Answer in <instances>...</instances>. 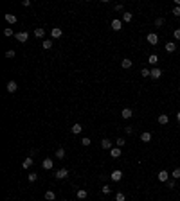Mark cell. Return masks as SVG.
Here are the masks:
<instances>
[{
    "instance_id": "cell-5",
    "label": "cell",
    "mask_w": 180,
    "mask_h": 201,
    "mask_svg": "<svg viewBox=\"0 0 180 201\" xmlns=\"http://www.w3.org/2000/svg\"><path fill=\"white\" fill-rule=\"evenodd\" d=\"M123 29V20H112V31H121Z\"/></svg>"
},
{
    "instance_id": "cell-41",
    "label": "cell",
    "mask_w": 180,
    "mask_h": 201,
    "mask_svg": "<svg viewBox=\"0 0 180 201\" xmlns=\"http://www.w3.org/2000/svg\"><path fill=\"white\" fill-rule=\"evenodd\" d=\"M113 9H115V11H117V13H119V11H123V6H121V4H117V6H115Z\"/></svg>"
},
{
    "instance_id": "cell-15",
    "label": "cell",
    "mask_w": 180,
    "mask_h": 201,
    "mask_svg": "<svg viewBox=\"0 0 180 201\" xmlns=\"http://www.w3.org/2000/svg\"><path fill=\"white\" fill-rule=\"evenodd\" d=\"M169 179V172L167 171H160L158 172V182H167Z\"/></svg>"
},
{
    "instance_id": "cell-24",
    "label": "cell",
    "mask_w": 180,
    "mask_h": 201,
    "mask_svg": "<svg viewBox=\"0 0 180 201\" xmlns=\"http://www.w3.org/2000/svg\"><path fill=\"white\" fill-rule=\"evenodd\" d=\"M4 18H6L7 24H16V16H15V15H6Z\"/></svg>"
},
{
    "instance_id": "cell-35",
    "label": "cell",
    "mask_w": 180,
    "mask_h": 201,
    "mask_svg": "<svg viewBox=\"0 0 180 201\" xmlns=\"http://www.w3.org/2000/svg\"><path fill=\"white\" fill-rule=\"evenodd\" d=\"M162 24H164V18H157V20H155V25H157V27H160Z\"/></svg>"
},
{
    "instance_id": "cell-29",
    "label": "cell",
    "mask_w": 180,
    "mask_h": 201,
    "mask_svg": "<svg viewBox=\"0 0 180 201\" xmlns=\"http://www.w3.org/2000/svg\"><path fill=\"white\" fill-rule=\"evenodd\" d=\"M115 144H117V147H124V145H126V140L123 138V136H119V138H117V142H115Z\"/></svg>"
},
{
    "instance_id": "cell-38",
    "label": "cell",
    "mask_w": 180,
    "mask_h": 201,
    "mask_svg": "<svg viewBox=\"0 0 180 201\" xmlns=\"http://www.w3.org/2000/svg\"><path fill=\"white\" fill-rule=\"evenodd\" d=\"M175 40H180V29H175V33H173Z\"/></svg>"
},
{
    "instance_id": "cell-2",
    "label": "cell",
    "mask_w": 180,
    "mask_h": 201,
    "mask_svg": "<svg viewBox=\"0 0 180 201\" xmlns=\"http://www.w3.org/2000/svg\"><path fill=\"white\" fill-rule=\"evenodd\" d=\"M54 176H56L58 179H65V178H69V169H58V171L54 172Z\"/></svg>"
},
{
    "instance_id": "cell-7",
    "label": "cell",
    "mask_w": 180,
    "mask_h": 201,
    "mask_svg": "<svg viewBox=\"0 0 180 201\" xmlns=\"http://www.w3.org/2000/svg\"><path fill=\"white\" fill-rule=\"evenodd\" d=\"M121 117H123V119H132V117H133L132 108H124V110L121 111Z\"/></svg>"
},
{
    "instance_id": "cell-6",
    "label": "cell",
    "mask_w": 180,
    "mask_h": 201,
    "mask_svg": "<svg viewBox=\"0 0 180 201\" xmlns=\"http://www.w3.org/2000/svg\"><path fill=\"white\" fill-rule=\"evenodd\" d=\"M160 76H162V70H160V68H157V67H153L150 77H151V79H160Z\"/></svg>"
},
{
    "instance_id": "cell-33",
    "label": "cell",
    "mask_w": 180,
    "mask_h": 201,
    "mask_svg": "<svg viewBox=\"0 0 180 201\" xmlns=\"http://www.w3.org/2000/svg\"><path fill=\"white\" fill-rule=\"evenodd\" d=\"M81 144H83V145H85V147H87V145H90V144H92V142H90V138H88V136H85V138H83V140H81Z\"/></svg>"
},
{
    "instance_id": "cell-27",
    "label": "cell",
    "mask_w": 180,
    "mask_h": 201,
    "mask_svg": "<svg viewBox=\"0 0 180 201\" xmlns=\"http://www.w3.org/2000/svg\"><path fill=\"white\" fill-rule=\"evenodd\" d=\"M141 76H142V77H150V76H151V70H150V68H142V70H141Z\"/></svg>"
},
{
    "instance_id": "cell-19",
    "label": "cell",
    "mask_w": 180,
    "mask_h": 201,
    "mask_svg": "<svg viewBox=\"0 0 180 201\" xmlns=\"http://www.w3.org/2000/svg\"><path fill=\"white\" fill-rule=\"evenodd\" d=\"M70 131H72L74 135H79V133L83 131V126H81V124H74V126H72V129H70Z\"/></svg>"
},
{
    "instance_id": "cell-11",
    "label": "cell",
    "mask_w": 180,
    "mask_h": 201,
    "mask_svg": "<svg viewBox=\"0 0 180 201\" xmlns=\"http://www.w3.org/2000/svg\"><path fill=\"white\" fill-rule=\"evenodd\" d=\"M101 147L110 151V149H112V140H110V138H103V140H101Z\"/></svg>"
},
{
    "instance_id": "cell-23",
    "label": "cell",
    "mask_w": 180,
    "mask_h": 201,
    "mask_svg": "<svg viewBox=\"0 0 180 201\" xmlns=\"http://www.w3.org/2000/svg\"><path fill=\"white\" fill-rule=\"evenodd\" d=\"M167 122H169V117H167V115H164V113H162V115H158V124H162V126H164V124H167Z\"/></svg>"
},
{
    "instance_id": "cell-22",
    "label": "cell",
    "mask_w": 180,
    "mask_h": 201,
    "mask_svg": "<svg viewBox=\"0 0 180 201\" xmlns=\"http://www.w3.org/2000/svg\"><path fill=\"white\" fill-rule=\"evenodd\" d=\"M45 199L47 201H56V194L52 192V190H47V192H45Z\"/></svg>"
},
{
    "instance_id": "cell-1",
    "label": "cell",
    "mask_w": 180,
    "mask_h": 201,
    "mask_svg": "<svg viewBox=\"0 0 180 201\" xmlns=\"http://www.w3.org/2000/svg\"><path fill=\"white\" fill-rule=\"evenodd\" d=\"M15 36H16V40L20 41V43H25V41L29 40V33H27V31H20V33H16Z\"/></svg>"
},
{
    "instance_id": "cell-34",
    "label": "cell",
    "mask_w": 180,
    "mask_h": 201,
    "mask_svg": "<svg viewBox=\"0 0 180 201\" xmlns=\"http://www.w3.org/2000/svg\"><path fill=\"white\" fill-rule=\"evenodd\" d=\"M6 58L13 59V58H15V50H7V52H6Z\"/></svg>"
},
{
    "instance_id": "cell-12",
    "label": "cell",
    "mask_w": 180,
    "mask_h": 201,
    "mask_svg": "<svg viewBox=\"0 0 180 201\" xmlns=\"http://www.w3.org/2000/svg\"><path fill=\"white\" fill-rule=\"evenodd\" d=\"M132 65H133V63H132V59H130V58H124V59L121 61V67H123V68H126V70L132 68Z\"/></svg>"
},
{
    "instance_id": "cell-44",
    "label": "cell",
    "mask_w": 180,
    "mask_h": 201,
    "mask_svg": "<svg viewBox=\"0 0 180 201\" xmlns=\"http://www.w3.org/2000/svg\"><path fill=\"white\" fill-rule=\"evenodd\" d=\"M61 201H67V199H61Z\"/></svg>"
},
{
    "instance_id": "cell-30",
    "label": "cell",
    "mask_w": 180,
    "mask_h": 201,
    "mask_svg": "<svg viewBox=\"0 0 180 201\" xmlns=\"http://www.w3.org/2000/svg\"><path fill=\"white\" fill-rule=\"evenodd\" d=\"M52 47V40H43V49H50Z\"/></svg>"
},
{
    "instance_id": "cell-17",
    "label": "cell",
    "mask_w": 180,
    "mask_h": 201,
    "mask_svg": "<svg viewBox=\"0 0 180 201\" xmlns=\"http://www.w3.org/2000/svg\"><path fill=\"white\" fill-rule=\"evenodd\" d=\"M76 196H78V199H87V196H88V192L85 188H79L78 192H76Z\"/></svg>"
},
{
    "instance_id": "cell-16",
    "label": "cell",
    "mask_w": 180,
    "mask_h": 201,
    "mask_svg": "<svg viewBox=\"0 0 180 201\" xmlns=\"http://www.w3.org/2000/svg\"><path fill=\"white\" fill-rule=\"evenodd\" d=\"M148 63L155 67L157 63H158V56H157V54H150V56H148Z\"/></svg>"
},
{
    "instance_id": "cell-4",
    "label": "cell",
    "mask_w": 180,
    "mask_h": 201,
    "mask_svg": "<svg viewBox=\"0 0 180 201\" xmlns=\"http://www.w3.org/2000/svg\"><path fill=\"white\" fill-rule=\"evenodd\" d=\"M16 88H18V84H16L15 81H9V83L6 84V90H7L9 93H15V92H16Z\"/></svg>"
},
{
    "instance_id": "cell-18",
    "label": "cell",
    "mask_w": 180,
    "mask_h": 201,
    "mask_svg": "<svg viewBox=\"0 0 180 201\" xmlns=\"http://www.w3.org/2000/svg\"><path fill=\"white\" fill-rule=\"evenodd\" d=\"M132 18H133V15H132V13L124 11V13H123V18H121V20H123V22H126V24H128V22H132Z\"/></svg>"
},
{
    "instance_id": "cell-28",
    "label": "cell",
    "mask_w": 180,
    "mask_h": 201,
    "mask_svg": "<svg viewBox=\"0 0 180 201\" xmlns=\"http://www.w3.org/2000/svg\"><path fill=\"white\" fill-rule=\"evenodd\" d=\"M115 201H126V196L123 192H117V194H115Z\"/></svg>"
},
{
    "instance_id": "cell-13",
    "label": "cell",
    "mask_w": 180,
    "mask_h": 201,
    "mask_svg": "<svg viewBox=\"0 0 180 201\" xmlns=\"http://www.w3.org/2000/svg\"><path fill=\"white\" fill-rule=\"evenodd\" d=\"M110 156L112 158H119L121 156V147H112V149H110Z\"/></svg>"
},
{
    "instance_id": "cell-21",
    "label": "cell",
    "mask_w": 180,
    "mask_h": 201,
    "mask_svg": "<svg viewBox=\"0 0 180 201\" xmlns=\"http://www.w3.org/2000/svg\"><path fill=\"white\" fill-rule=\"evenodd\" d=\"M22 167L24 169H31V167H33V158H25V160L22 162Z\"/></svg>"
},
{
    "instance_id": "cell-25",
    "label": "cell",
    "mask_w": 180,
    "mask_h": 201,
    "mask_svg": "<svg viewBox=\"0 0 180 201\" xmlns=\"http://www.w3.org/2000/svg\"><path fill=\"white\" fill-rule=\"evenodd\" d=\"M34 36H36V38H43V36H45V31H43V29H40V27L34 29Z\"/></svg>"
},
{
    "instance_id": "cell-43",
    "label": "cell",
    "mask_w": 180,
    "mask_h": 201,
    "mask_svg": "<svg viewBox=\"0 0 180 201\" xmlns=\"http://www.w3.org/2000/svg\"><path fill=\"white\" fill-rule=\"evenodd\" d=\"M176 120H178V122H180V111H178V113H176Z\"/></svg>"
},
{
    "instance_id": "cell-26",
    "label": "cell",
    "mask_w": 180,
    "mask_h": 201,
    "mask_svg": "<svg viewBox=\"0 0 180 201\" xmlns=\"http://www.w3.org/2000/svg\"><path fill=\"white\" fill-rule=\"evenodd\" d=\"M56 158H60V160L65 158V149H63V147H60V149L56 151Z\"/></svg>"
},
{
    "instance_id": "cell-45",
    "label": "cell",
    "mask_w": 180,
    "mask_h": 201,
    "mask_svg": "<svg viewBox=\"0 0 180 201\" xmlns=\"http://www.w3.org/2000/svg\"><path fill=\"white\" fill-rule=\"evenodd\" d=\"M178 92H180V86H178Z\"/></svg>"
},
{
    "instance_id": "cell-10",
    "label": "cell",
    "mask_w": 180,
    "mask_h": 201,
    "mask_svg": "<svg viewBox=\"0 0 180 201\" xmlns=\"http://www.w3.org/2000/svg\"><path fill=\"white\" fill-rule=\"evenodd\" d=\"M164 49H166V52H169V54H171V52H175V50H176V43H173V41H167Z\"/></svg>"
},
{
    "instance_id": "cell-32",
    "label": "cell",
    "mask_w": 180,
    "mask_h": 201,
    "mask_svg": "<svg viewBox=\"0 0 180 201\" xmlns=\"http://www.w3.org/2000/svg\"><path fill=\"white\" fill-rule=\"evenodd\" d=\"M173 178H175V179H178V178H180V167H176L175 171H173Z\"/></svg>"
},
{
    "instance_id": "cell-14",
    "label": "cell",
    "mask_w": 180,
    "mask_h": 201,
    "mask_svg": "<svg viewBox=\"0 0 180 201\" xmlns=\"http://www.w3.org/2000/svg\"><path fill=\"white\" fill-rule=\"evenodd\" d=\"M110 176H112V182H121V178H123V172H121V171H113Z\"/></svg>"
},
{
    "instance_id": "cell-37",
    "label": "cell",
    "mask_w": 180,
    "mask_h": 201,
    "mask_svg": "<svg viewBox=\"0 0 180 201\" xmlns=\"http://www.w3.org/2000/svg\"><path fill=\"white\" fill-rule=\"evenodd\" d=\"M4 36H13V31L11 29H4Z\"/></svg>"
},
{
    "instance_id": "cell-31",
    "label": "cell",
    "mask_w": 180,
    "mask_h": 201,
    "mask_svg": "<svg viewBox=\"0 0 180 201\" xmlns=\"http://www.w3.org/2000/svg\"><path fill=\"white\" fill-rule=\"evenodd\" d=\"M36 179H38V174H36V172H31V174H29V182H31V183L36 182Z\"/></svg>"
},
{
    "instance_id": "cell-40",
    "label": "cell",
    "mask_w": 180,
    "mask_h": 201,
    "mask_svg": "<svg viewBox=\"0 0 180 201\" xmlns=\"http://www.w3.org/2000/svg\"><path fill=\"white\" fill-rule=\"evenodd\" d=\"M22 6H24V7H29V6H31V0H22Z\"/></svg>"
},
{
    "instance_id": "cell-8",
    "label": "cell",
    "mask_w": 180,
    "mask_h": 201,
    "mask_svg": "<svg viewBox=\"0 0 180 201\" xmlns=\"http://www.w3.org/2000/svg\"><path fill=\"white\" fill-rule=\"evenodd\" d=\"M50 36L54 38V40H56V38H61V36H63V31H61L60 27H54V29L50 31Z\"/></svg>"
},
{
    "instance_id": "cell-9",
    "label": "cell",
    "mask_w": 180,
    "mask_h": 201,
    "mask_svg": "<svg viewBox=\"0 0 180 201\" xmlns=\"http://www.w3.org/2000/svg\"><path fill=\"white\" fill-rule=\"evenodd\" d=\"M52 165H54L52 158H45V160H43V163H41V167H43V169H47V171H50V169H52Z\"/></svg>"
},
{
    "instance_id": "cell-42",
    "label": "cell",
    "mask_w": 180,
    "mask_h": 201,
    "mask_svg": "<svg viewBox=\"0 0 180 201\" xmlns=\"http://www.w3.org/2000/svg\"><path fill=\"white\" fill-rule=\"evenodd\" d=\"M167 187H169V188H173V187H175V179H171V182H167Z\"/></svg>"
},
{
    "instance_id": "cell-3",
    "label": "cell",
    "mask_w": 180,
    "mask_h": 201,
    "mask_svg": "<svg viewBox=\"0 0 180 201\" xmlns=\"http://www.w3.org/2000/svg\"><path fill=\"white\" fill-rule=\"evenodd\" d=\"M146 40H148V43H150V45H157L158 43V36L155 33H150V34L146 36Z\"/></svg>"
},
{
    "instance_id": "cell-39",
    "label": "cell",
    "mask_w": 180,
    "mask_h": 201,
    "mask_svg": "<svg viewBox=\"0 0 180 201\" xmlns=\"http://www.w3.org/2000/svg\"><path fill=\"white\" fill-rule=\"evenodd\" d=\"M173 15H175V16H180V7H178V6L173 9Z\"/></svg>"
},
{
    "instance_id": "cell-20",
    "label": "cell",
    "mask_w": 180,
    "mask_h": 201,
    "mask_svg": "<svg viewBox=\"0 0 180 201\" xmlns=\"http://www.w3.org/2000/svg\"><path fill=\"white\" fill-rule=\"evenodd\" d=\"M141 140H142V142H150V140H151V133H150V131L141 133Z\"/></svg>"
},
{
    "instance_id": "cell-36",
    "label": "cell",
    "mask_w": 180,
    "mask_h": 201,
    "mask_svg": "<svg viewBox=\"0 0 180 201\" xmlns=\"http://www.w3.org/2000/svg\"><path fill=\"white\" fill-rule=\"evenodd\" d=\"M103 192H104V194H110V192H112V188H110L108 185H104V187H103Z\"/></svg>"
}]
</instances>
